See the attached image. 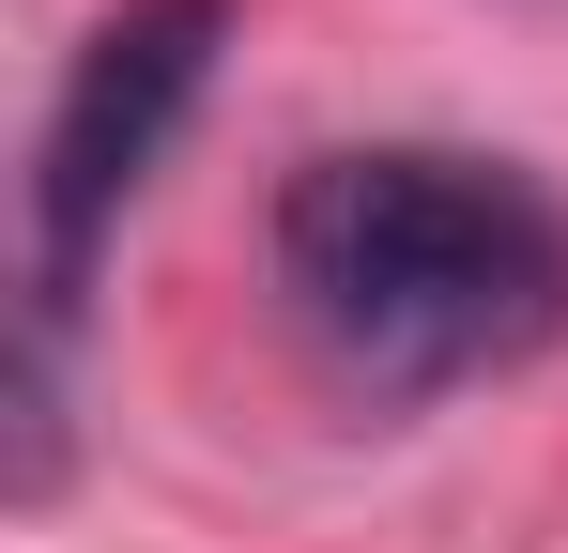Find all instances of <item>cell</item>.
<instances>
[{"label": "cell", "mask_w": 568, "mask_h": 553, "mask_svg": "<svg viewBox=\"0 0 568 553\" xmlns=\"http://www.w3.org/2000/svg\"><path fill=\"white\" fill-rule=\"evenodd\" d=\"M277 292L354 400H446L568 323V215L507 154L446 139L307 154L277 200Z\"/></svg>", "instance_id": "cell-1"}, {"label": "cell", "mask_w": 568, "mask_h": 553, "mask_svg": "<svg viewBox=\"0 0 568 553\" xmlns=\"http://www.w3.org/2000/svg\"><path fill=\"white\" fill-rule=\"evenodd\" d=\"M215 47H231V0H123L93 47H78V78L47 108V154H31V323L47 339L78 323L123 200L170 170L185 108L215 92Z\"/></svg>", "instance_id": "cell-2"}]
</instances>
